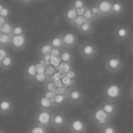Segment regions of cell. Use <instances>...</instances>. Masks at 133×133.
Here are the masks:
<instances>
[{
	"mask_svg": "<svg viewBox=\"0 0 133 133\" xmlns=\"http://www.w3.org/2000/svg\"><path fill=\"white\" fill-rule=\"evenodd\" d=\"M123 88L118 82H109L102 89V96L105 98V100H109V101L116 102L119 100L120 98L123 97Z\"/></svg>",
	"mask_w": 133,
	"mask_h": 133,
	"instance_id": "cell-1",
	"label": "cell"
},
{
	"mask_svg": "<svg viewBox=\"0 0 133 133\" xmlns=\"http://www.w3.org/2000/svg\"><path fill=\"white\" fill-rule=\"evenodd\" d=\"M105 69L109 73H118L123 69L124 61L121 57L118 55H109L105 58L104 61Z\"/></svg>",
	"mask_w": 133,
	"mask_h": 133,
	"instance_id": "cell-2",
	"label": "cell"
},
{
	"mask_svg": "<svg viewBox=\"0 0 133 133\" xmlns=\"http://www.w3.org/2000/svg\"><path fill=\"white\" fill-rule=\"evenodd\" d=\"M78 49L80 57L86 61L92 60L98 55V48L94 43L89 42V41L80 44Z\"/></svg>",
	"mask_w": 133,
	"mask_h": 133,
	"instance_id": "cell-3",
	"label": "cell"
},
{
	"mask_svg": "<svg viewBox=\"0 0 133 133\" xmlns=\"http://www.w3.org/2000/svg\"><path fill=\"white\" fill-rule=\"evenodd\" d=\"M90 118L94 122L96 127L98 128V129L102 128L103 126L111 123V121L113 119L100 107H97L93 109L92 113H91Z\"/></svg>",
	"mask_w": 133,
	"mask_h": 133,
	"instance_id": "cell-4",
	"label": "cell"
},
{
	"mask_svg": "<svg viewBox=\"0 0 133 133\" xmlns=\"http://www.w3.org/2000/svg\"><path fill=\"white\" fill-rule=\"evenodd\" d=\"M66 128L69 133H86L89 129V125L82 118H73L68 121Z\"/></svg>",
	"mask_w": 133,
	"mask_h": 133,
	"instance_id": "cell-5",
	"label": "cell"
},
{
	"mask_svg": "<svg viewBox=\"0 0 133 133\" xmlns=\"http://www.w3.org/2000/svg\"><path fill=\"white\" fill-rule=\"evenodd\" d=\"M51 117L52 111L37 109V111L34 115V123L41 127L49 129L51 127Z\"/></svg>",
	"mask_w": 133,
	"mask_h": 133,
	"instance_id": "cell-6",
	"label": "cell"
},
{
	"mask_svg": "<svg viewBox=\"0 0 133 133\" xmlns=\"http://www.w3.org/2000/svg\"><path fill=\"white\" fill-rule=\"evenodd\" d=\"M68 118L62 111H52L51 117V127L55 129L59 130L66 127L68 124Z\"/></svg>",
	"mask_w": 133,
	"mask_h": 133,
	"instance_id": "cell-7",
	"label": "cell"
},
{
	"mask_svg": "<svg viewBox=\"0 0 133 133\" xmlns=\"http://www.w3.org/2000/svg\"><path fill=\"white\" fill-rule=\"evenodd\" d=\"M114 37L118 42H125L130 39L131 30L129 26L126 25H118L114 28Z\"/></svg>",
	"mask_w": 133,
	"mask_h": 133,
	"instance_id": "cell-8",
	"label": "cell"
},
{
	"mask_svg": "<svg viewBox=\"0 0 133 133\" xmlns=\"http://www.w3.org/2000/svg\"><path fill=\"white\" fill-rule=\"evenodd\" d=\"M66 98H68V103L73 104V105H78L81 104L84 99V94L80 89L77 87L68 89L66 92Z\"/></svg>",
	"mask_w": 133,
	"mask_h": 133,
	"instance_id": "cell-9",
	"label": "cell"
},
{
	"mask_svg": "<svg viewBox=\"0 0 133 133\" xmlns=\"http://www.w3.org/2000/svg\"><path fill=\"white\" fill-rule=\"evenodd\" d=\"M60 35L62 37L64 48H66V49H71L78 45V37L74 32L65 31Z\"/></svg>",
	"mask_w": 133,
	"mask_h": 133,
	"instance_id": "cell-10",
	"label": "cell"
},
{
	"mask_svg": "<svg viewBox=\"0 0 133 133\" xmlns=\"http://www.w3.org/2000/svg\"><path fill=\"white\" fill-rule=\"evenodd\" d=\"M28 44V39L26 35H18V36H13L11 40V45L10 46L12 49L15 51H21V50L25 49Z\"/></svg>",
	"mask_w": 133,
	"mask_h": 133,
	"instance_id": "cell-11",
	"label": "cell"
},
{
	"mask_svg": "<svg viewBox=\"0 0 133 133\" xmlns=\"http://www.w3.org/2000/svg\"><path fill=\"white\" fill-rule=\"evenodd\" d=\"M15 109V104L11 98L8 97L0 98V115H8Z\"/></svg>",
	"mask_w": 133,
	"mask_h": 133,
	"instance_id": "cell-12",
	"label": "cell"
},
{
	"mask_svg": "<svg viewBox=\"0 0 133 133\" xmlns=\"http://www.w3.org/2000/svg\"><path fill=\"white\" fill-rule=\"evenodd\" d=\"M95 5L98 6L102 17L111 16V0H98Z\"/></svg>",
	"mask_w": 133,
	"mask_h": 133,
	"instance_id": "cell-13",
	"label": "cell"
},
{
	"mask_svg": "<svg viewBox=\"0 0 133 133\" xmlns=\"http://www.w3.org/2000/svg\"><path fill=\"white\" fill-rule=\"evenodd\" d=\"M99 107L112 118H114V117L118 113V105L116 104V102L104 100V101L101 102Z\"/></svg>",
	"mask_w": 133,
	"mask_h": 133,
	"instance_id": "cell-14",
	"label": "cell"
},
{
	"mask_svg": "<svg viewBox=\"0 0 133 133\" xmlns=\"http://www.w3.org/2000/svg\"><path fill=\"white\" fill-rule=\"evenodd\" d=\"M37 107L38 109L49 110V111H52L56 108L53 101H51L49 98L45 97L44 95H40L37 98Z\"/></svg>",
	"mask_w": 133,
	"mask_h": 133,
	"instance_id": "cell-15",
	"label": "cell"
},
{
	"mask_svg": "<svg viewBox=\"0 0 133 133\" xmlns=\"http://www.w3.org/2000/svg\"><path fill=\"white\" fill-rule=\"evenodd\" d=\"M125 5L120 0L111 1V16L112 17H121L125 13Z\"/></svg>",
	"mask_w": 133,
	"mask_h": 133,
	"instance_id": "cell-16",
	"label": "cell"
},
{
	"mask_svg": "<svg viewBox=\"0 0 133 133\" xmlns=\"http://www.w3.org/2000/svg\"><path fill=\"white\" fill-rule=\"evenodd\" d=\"M37 66L35 63H30V64L26 65V68L24 69V76L26 79H29L33 81L34 78H36L37 74Z\"/></svg>",
	"mask_w": 133,
	"mask_h": 133,
	"instance_id": "cell-17",
	"label": "cell"
},
{
	"mask_svg": "<svg viewBox=\"0 0 133 133\" xmlns=\"http://www.w3.org/2000/svg\"><path fill=\"white\" fill-rule=\"evenodd\" d=\"M15 66V58L11 54H8L6 57L2 60V62L0 63V69H2L4 71L10 70L13 69V66Z\"/></svg>",
	"mask_w": 133,
	"mask_h": 133,
	"instance_id": "cell-18",
	"label": "cell"
},
{
	"mask_svg": "<svg viewBox=\"0 0 133 133\" xmlns=\"http://www.w3.org/2000/svg\"><path fill=\"white\" fill-rule=\"evenodd\" d=\"M77 16H78V12H77V10L70 5V6H69L65 9L64 14H63V18L65 19V21H66V23L70 24V23L76 18Z\"/></svg>",
	"mask_w": 133,
	"mask_h": 133,
	"instance_id": "cell-19",
	"label": "cell"
},
{
	"mask_svg": "<svg viewBox=\"0 0 133 133\" xmlns=\"http://www.w3.org/2000/svg\"><path fill=\"white\" fill-rule=\"evenodd\" d=\"M53 50V48L50 46L49 42L46 41V42L42 43L41 45H39L38 49H37V52H38V56L40 57H48V56L51 55V52Z\"/></svg>",
	"mask_w": 133,
	"mask_h": 133,
	"instance_id": "cell-20",
	"label": "cell"
},
{
	"mask_svg": "<svg viewBox=\"0 0 133 133\" xmlns=\"http://www.w3.org/2000/svg\"><path fill=\"white\" fill-rule=\"evenodd\" d=\"M50 46H52L55 49H59V50H63L64 49V45H63V41H62V37L61 35H54L48 40Z\"/></svg>",
	"mask_w": 133,
	"mask_h": 133,
	"instance_id": "cell-21",
	"label": "cell"
},
{
	"mask_svg": "<svg viewBox=\"0 0 133 133\" xmlns=\"http://www.w3.org/2000/svg\"><path fill=\"white\" fill-rule=\"evenodd\" d=\"M77 30L82 35H92L94 33V25L90 22H85L79 28H77Z\"/></svg>",
	"mask_w": 133,
	"mask_h": 133,
	"instance_id": "cell-22",
	"label": "cell"
},
{
	"mask_svg": "<svg viewBox=\"0 0 133 133\" xmlns=\"http://www.w3.org/2000/svg\"><path fill=\"white\" fill-rule=\"evenodd\" d=\"M59 58L62 62L64 63H71L73 62V59H74V56H73L72 52L69 51V49H64L61 51L60 56H59Z\"/></svg>",
	"mask_w": 133,
	"mask_h": 133,
	"instance_id": "cell-23",
	"label": "cell"
},
{
	"mask_svg": "<svg viewBox=\"0 0 133 133\" xmlns=\"http://www.w3.org/2000/svg\"><path fill=\"white\" fill-rule=\"evenodd\" d=\"M13 36L10 34H0V46L8 48L11 45V40Z\"/></svg>",
	"mask_w": 133,
	"mask_h": 133,
	"instance_id": "cell-24",
	"label": "cell"
},
{
	"mask_svg": "<svg viewBox=\"0 0 133 133\" xmlns=\"http://www.w3.org/2000/svg\"><path fill=\"white\" fill-rule=\"evenodd\" d=\"M28 133H49V129L41 127V126L34 123L33 125H31L29 127Z\"/></svg>",
	"mask_w": 133,
	"mask_h": 133,
	"instance_id": "cell-25",
	"label": "cell"
},
{
	"mask_svg": "<svg viewBox=\"0 0 133 133\" xmlns=\"http://www.w3.org/2000/svg\"><path fill=\"white\" fill-rule=\"evenodd\" d=\"M68 102V98H66V95L64 94H58L56 95L55 98L53 100V103L55 105V107H60V106H63L64 104H66Z\"/></svg>",
	"mask_w": 133,
	"mask_h": 133,
	"instance_id": "cell-26",
	"label": "cell"
},
{
	"mask_svg": "<svg viewBox=\"0 0 133 133\" xmlns=\"http://www.w3.org/2000/svg\"><path fill=\"white\" fill-rule=\"evenodd\" d=\"M99 133H118V129L113 123H109L108 125L100 128Z\"/></svg>",
	"mask_w": 133,
	"mask_h": 133,
	"instance_id": "cell-27",
	"label": "cell"
},
{
	"mask_svg": "<svg viewBox=\"0 0 133 133\" xmlns=\"http://www.w3.org/2000/svg\"><path fill=\"white\" fill-rule=\"evenodd\" d=\"M70 5L77 11L84 9V8H86L88 6L87 3H86V0H71Z\"/></svg>",
	"mask_w": 133,
	"mask_h": 133,
	"instance_id": "cell-28",
	"label": "cell"
},
{
	"mask_svg": "<svg viewBox=\"0 0 133 133\" xmlns=\"http://www.w3.org/2000/svg\"><path fill=\"white\" fill-rule=\"evenodd\" d=\"M43 87H44V89H45V91L55 92L57 86V84H56V82L52 81V80H50V78H48V79L43 84Z\"/></svg>",
	"mask_w": 133,
	"mask_h": 133,
	"instance_id": "cell-29",
	"label": "cell"
},
{
	"mask_svg": "<svg viewBox=\"0 0 133 133\" xmlns=\"http://www.w3.org/2000/svg\"><path fill=\"white\" fill-rule=\"evenodd\" d=\"M82 16L84 17V18L86 19V21H87V22L93 23L95 20H96V19H95V17H94V16H93V14H92V11H91L90 6H88L87 8H86V9L84 10Z\"/></svg>",
	"mask_w": 133,
	"mask_h": 133,
	"instance_id": "cell-30",
	"label": "cell"
},
{
	"mask_svg": "<svg viewBox=\"0 0 133 133\" xmlns=\"http://www.w3.org/2000/svg\"><path fill=\"white\" fill-rule=\"evenodd\" d=\"M12 29H13V24L6 21L2 26H0V34H10L11 35Z\"/></svg>",
	"mask_w": 133,
	"mask_h": 133,
	"instance_id": "cell-31",
	"label": "cell"
},
{
	"mask_svg": "<svg viewBox=\"0 0 133 133\" xmlns=\"http://www.w3.org/2000/svg\"><path fill=\"white\" fill-rule=\"evenodd\" d=\"M85 22H87V21H86V19L84 18L83 16L78 15V16H77L76 18H75L74 20H73L72 22H71L69 25H71V26H72L73 28H76V29H77V28H78L80 26H81V25H83Z\"/></svg>",
	"mask_w": 133,
	"mask_h": 133,
	"instance_id": "cell-32",
	"label": "cell"
},
{
	"mask_svg": "<svg viewBox=\"0 0 133 133\" xmlns=\"http://www.w3.org/2000/svg\"><path fill=\"white\" fill-rule=\"evenodd\" d=\"M26 34V29L23 26L19 24L13 25V29H12V36H18V35H25Z\"/></svg>",
	"mask_w": 133,
	"mask_h": 133,
	"instance_id": "cell-33",
	"label": "cell"
},
{
	"mask_svg": "<svg viewBox=\"0 0 133 133\" xmlns=\"http://www.w3.org/2000/svg\"><path fill=\"white\" fill-rule=\"evenodd\" d=\"M55 68H54L53 66H51V65H46V66H45V74H46V76L48 77V78H51V76H53L54 74H55Z\"/></svg>",
	"mask_w": 133,
	"mask_h": 133,
	"instance_id": "cell-34",
	"label": "cell"
},
{
	"mask_svg": "<svg viewBox=\"0 0 133 133\" xmlns=\"http://www.w3.org/2000/svg\"><path fill=\"white\" fill-rule=\"evenodd\" d=\"M90 8H91V11H92V14H93V16H94V17H95V19H96V20L102 18L101 13L99 12L98 6H97L96 5L94 4V5H92V6H90Z\"/></svg>",
	"mask_w": 133,
	"mask_h": 133,
	"instance_id": "cell-35",
	"label": "cell"
},
{
	"mask_svg": "<svg viewBox=\"0 0 133 133\" xmlns=\"http://www.w3.org/2000/svg\"><path fill=\"white\" fill-rule=\"evenodd\" d=\"M9 54V52L8 51L6 48H3V46H0V63L2 62V60L6 57V56Z\"/></svg>",
	"mask_w": 133,
	"mask_h": 133,
	"instance_id": "cell-36",
	"label": "cell"
},
{
	"mask_svg": "<svg viewBox=\"0 0 133 133\" xmlns=\"http://www.w3.org/2000/svg\"><path fill=\"white\" fill-rule=\"evenodd\" d=\"M44 95L45 97H46V98H49L50 100H51V101H53L54 100V98H55V97H56V93L55 92H49V91H45L44 92Z\"/></svg>",
	"mask_w": 133,
	"mask_h": 133,
	"instance_id": "cell-37",
	"label": "cell"
},
{
	"mask_svg": "<svg viewBox=\"0 0 133 133\" xmlns=\"http://www.w3.org/2000/svg\"><path fill=\"white\" fill-rule=\"evenodd\" d=\"M66 92H68V89H66V88H63V87L62 88H61V87H57V89H56V91H55V93L57 95H58V94L66 95Z\"/></svg>",
	"mask_w": 133,
	"mask_h": 133,
	"instance_id": "cell-38",
	"label": "cell"
},
{
	"mask_svg": "<svg viewBox=\"0 0 133 133\" xmlns=\"http://www.w3.org/2000/svg\"><path fill=\"white\" fill-rule=\"evenodd\" d=\"M18 1L24 6H28V5H30L33 2H35V0H18Z\"/></svg>",
	"mask_w": 133,
	"mask_h": 133,
	"instance_id": "cell-39",
	"label": "cell"
},
{
	"mask_svg": "<svg viewBox=\"0 0 133 133\" xmlns=\"http://www.w3.org/2000/svg\"><path fill=\"white\" fill-rule=\"evenodd\" d=\"M6 21H8V20H6L5 17H0V26H2V25L4 24L5 22H6Z\"/></svg>",
	"mask_w": 133,
	"mask_h": 133,
	"instance_id": "cell-40",
	"label": "cell"
},
{
	"mask_svg": "<svg viewBox=\"0 0 133 133\" xmlns=\"http://www.w3.org/2000/svg\"><path fill=\"white\" fill-rule=\"evenodd\" d=\"M129 50H130V52L133 54V39L130 41V43H129Z\"/></svg>",
	"mask_w": 133,
	"mask_h": 133,
	"instance_id": "cell-41",
	"label": "cell"
},
{
	"mask_svg": "<svg viewBox=\"0 0 133 133\" xmlns=\"http://www.w3.org/2000/svg\"><path fill=\"white\" fill-rule=\"evenodd\" d=\"M129 97H130V98L133 100V86H131V89H130V90H129Z\"/></svg>",
	"mask_w": 133,
	"mask_h": 133,
	"instance_id": "cell-42",
	"label": "cell"
},
{
	"mask_svg": "<svg viewBox=\"0 0 133 133\" xmlns=\"http://www.w3.org/2000/svg\"><path fill=\"white\" fill-rule=\"evenodd\" d=\"M0 133H6V132H5V131L3 130V129H0Z\"/></svg>",
	"mask_w": 133,
	"mask_h": 133,
	"instance_id": "cell-43",
	"label": "cell"
},
{
	"mask_svg": "<svg viewBox=\"0 0 133 133\" xmlns=\"http://www.w3.org/2000/svg\"><path fill=\"white\" fill-rule=\"evenodd\" d=\"M38 1H44V0H38Z\"/></svg>",
	"mask_w": 133,
	"mask_h": 133,
	"instance_id": "cell-44",
	"label": "cell"
},
{
	"mask_svg": "<svg viewBox=\"0 0 133 133\" xmlns=\"http://www.w3.org/2000/svg\"><path fill=\"white\" fill-rule=\"evenodd\" d=\"M132 86H133V82H132Z\"/></svg>",
	"mask_w": 133,
	"mask_h": 133,
	"instance_id": "cell-45",
	"label": "cell"
}]
</instances>
